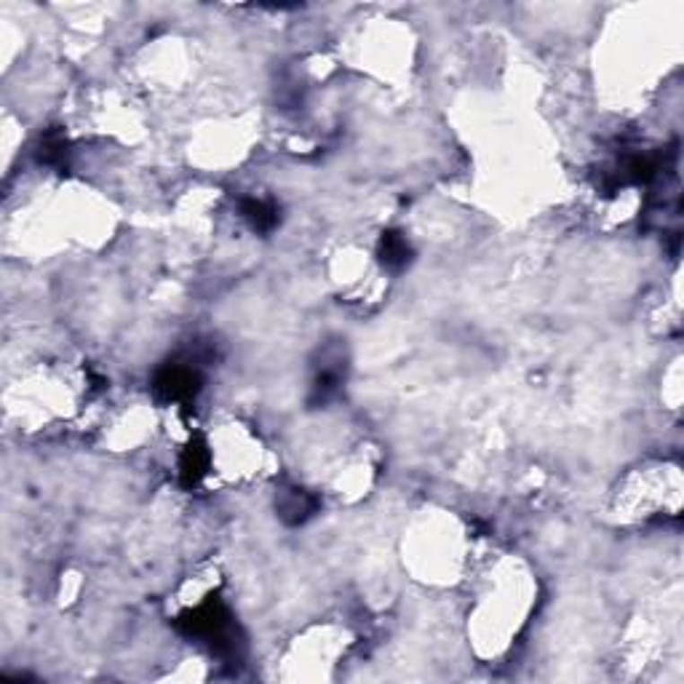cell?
Listing matches in <instances>:
<instances>
[{
	"label": "cell",
	"mask_w": 684,
	"mask_h": 684,
	"mask_svg": "<svg viewBox=\"0 0 684 684\" xmlns=\"http://www.w3.org/2000/svg\"><path fill=\"white\" fill-rule=\"evenodd\" d=\"M241 215L243 220L257 230V232H270L278 225V209L270 201H257V198H246L241 204Z\"/></svg>",
	"instance_id": "obj_5"
},
{
	"label": "cell",
	"mask_w": 684,
	"mask_h": 684,
	"mask_svg": "<svg viewBox=\"0 0 684 684\" xmlns=\"http://www.w3.org/2000/svg\"><path fill=\"white\" fill-rule=\"evenodd\" d=\"M209 470V450L201 442H190L180 460V478L185 487H196Z\"/></svg>",
	"instance_id": "obj_3"
},
{
	"label": "cell",
	"mask_w": 684,
	"mask_h": 684,
	"mask_svg": "<svg viewBox=\"0 0 684 684\" xmlns=\"http://www.w3.org/2000/svg\"><path fill=\"white\" fill-rule=\"evenodd\" d=\"M409 259H412V249L407 238L401 232H385L380 241V262L388 270H401L409 265Z\"/></svg>",
	"instance_id": "obj_4"
},
{
	"label": "cell",
	"mask_w": 684,
	"mask_h": 684,
	"mask_svg": "<svg viewBox=\"0 0 684 684\" xmlns=\"http://www.w3.org/2000/svg\"><path fill=\"white\" fill-rule=\"evenodd\" d=\"M180 628L190 636L206 639L212 645H228L230 612L220 599H206L201 607L180 618Z\"/></svg>",
	"instance_id": "obj_1"
},
{
	"label": "cell",
	"mask_w": 684,
	"mask_h": 684,
	"mask_svg": "<svg viewBox=\"0 0 684 684\" xmlns=\"http://www.w3.org/2000/svg\"><path fill=\"white\" fill-rule=\"evenodd\" d=\"M155 393L163 401H177V404H188L198 396L201 390V374L190 366V364H166L153 382Z\"/></svg>",
	"instance_id": "obj_2"
},
{
	"label": "cell",
	"mask_w": 684,
	"mask_h": 684,
	"mask_svg": "<svg viewBox=\"0 0 684 684\" xmlns=\"http://www.w3.org/2000/svg\"><path fill=\"white\" fill-rule=\"evenodd\" d=\"M313 508H316V500H311L303 489H292L289 492V503H281V513L289 522H303L305 516H311Z\"/></svg>",
	"instance_id": "obj_6"
}]
</instances>
